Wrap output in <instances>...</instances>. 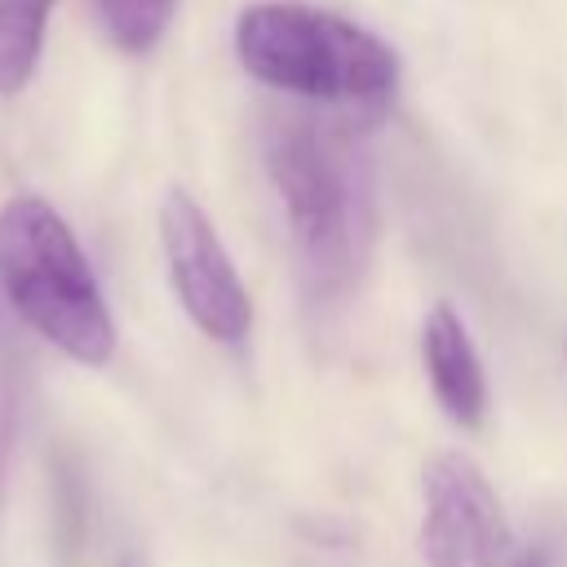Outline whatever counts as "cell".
Masks as SVG:
<instances>
[{"label": "cell", "mask_w": 567, "mask_h": 567, "mask_svg": "<svg viewBox=\"0 0 567 567\" xmlns=\"http://www.w3.org/2000/svg\"><path fill=\"white\" fill-rule=\"evenodd\" d=\"M0 292L66 359L111 363L115 323L97 275L66 217L40 195H13L0 208Z\"/></svg>", "instance_id": "2"}, {"label": "cell", "mask_w": 567, "mask_h": 567, "mask_svg": "<svg viewBox=\"0 0 567 567\" xmlns=\"http://www.w3.org/2000/svg\"><path fill=\"white\" fill-rule=\"evenodd\" d=\"M159 244H164V261H168V284H173L186 319L221 346L244 341L252 328V297H248L217 226L186 190L164 195Z\"/></svg>", "instance_id": "4"}, {"label": "cell", "mask_w": 567, "mask_h": 567, "mask_svg": "<svg viewBox=\"0 0 567 567\" xmlns=\"http://www.w3.org/2000/svg\"><path fill=\"white\" fill-rule=\"evenodd\" d=\"M266 168L284 199L292 248L310 292L332 297L350 288L372 235V199L359 155L332 133L288 124L270 137Z\"/></svg>", "instance_id": "3"}, {"label": "cell", "mask_w": 567, "mask_h": 567, "mask_svg": "<svg viewBox=\"0 0 567 567\" xmlns=\"http://www.w3.org/2000/svg\"><path fill=\"white\" fill-rule=\"evenodd\" d=\"M421 359H425L430 390H434L439 408L447 412V421H456L461 430L483 425V412H487L483 359H478L461 315L452 306H443V301L421 323Z\"/></svg>", "instance_id": "6"}, {"label": "cell", "mask_w": 567, "mask_h": 567, "mask_svg": "<svg viewBox=\"0 0 567 567\" xmlns=\"http://www.w3.org/2000/svg\"><path fill=\"white\" fill-rule=\"evenodd\" d=\"M518 567H549V558L536 549V554H523V558H518Z\"/></svg>", "instance_id": "9"}, {"label": "cell", "mask_w": 567, "mask_h": 567, "mask_svg": "<svg viewBox=\"0 0 567 567\" xmlns=\"http://www.w3.org/2000/svg\"><path fill=\"white\" fill-rule=\"evenodd\" d=\"M235 53L252 80L328 106H385L399 84V58L381 35L301 0L248 4Z\"/></svg>", "instance_id": "1"}, {"label": "cell", "mask_w": 567, "mask_h": 567, "mask_svg": "<svg viewBox=\"0 0 567 567\" xmlns=\"http://www.w3.org/2000/svg\"><path fill=\"white\" fill-rule=\"evenodd\" d=\"M58 0H0V93L13 97L35 75Z\"/></svg>", "instance_id": "7"}, {"label": "cell", "mask_w": 567, "mask_h": 567, "mask_svg": "<svg viewBox=\"0 0 567 567\" xmlns=\"http://www.w3.org/2000/svg\"><path fill=\"white\" fill-rule=\"evenodd\" d=\"M421 549L430 567H518L496 487L465 452H439L421 474Z\"/></svg>", "instance_id": "5"}, {"label": "cell", "mask_w": 567, "mask_h": 567, "mask_svg": "<svg viewBox=\"0 0 567 567\" xmlns=\"http://www.w3.org/2000/svg\"><path fill=\"white\" fill-rule=\"evenodd\" d=\"M0 452H4V439H0Z\"/></svg>", "instance_id": "10"}, {"label": "cell", "mask_w": 567, "mask_h": 567, "mask_svg": "<svg viewBox=\"0 0 567 567\" xmlns=\"http://www.w3.org/2000/svg\"><path fill=\"white\" fill-rule=\"evenodd\" d=\"M173 4L177 0H97V18H102V27H106L115 49L146 53L168 31Z\"/></svg>", "instance_id": "8"}]
</instances>
